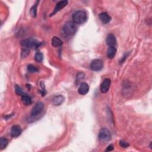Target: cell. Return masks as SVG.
<instances>
[{"mask_svg":"<svg viewBox=\"0 0 152 152\" xmlns=\"http://www.w3.org/2000/svg\"><path fill=\"white\" fill-rule=\"evenodd\" d=\"M73 20L74 23L82 24L87 20L86 13L83 10H79L75 12L73 15Z\"/></svg>","mask_w":152,"mask_h":152,"instance_id":"obj_1","label":"cell"},{"mask_svg":"<svg viewBox=\"0 0 152 152\" xmlns=\"http://www.w3.org/2000/svg\"><path fill=\"white\" fill-rule=\"evenodd\" d=\"M76 30H77V28L75 23L71 21L67 22L63 28V32L66 36H72L74 35Z\"/></svg>","mask_w":152,"mask_h":152,"instance_id":"obj_2","label":"cell"},{"mask_svg":"<svg viewBox=\"0 0 152 152\" xmlns=\"http://www.w3.org/2000/svg\"><path fill=\"white\" fill-rule=\"evenodd\" d=\"M21 45L23 48H26L28 49L30 48L37 49L41 45V43H40L39 42H38L37 40L35 39L29 38L23 40L21 42Z\"/></svg>","mask_w":152,"mask_h":152,"instance_id":"obj_3","label":"cell"},{"mask_svg":"<svg viewBox=\"0 0 152 152\" xmlns=\"http://www.w3.org/2000/svg\"><path fill=\"white\" fill-rule=\"evenodd\" d=\"M111 133L106 128H101L99 132V140L102 143H108L111 140Z\"/></svg>","mask_w":152,"mask_h":152,"instance_id":"obj_4","label":"cell"},{"mask_svg":"<svg viewBox=\"0 0 152 152\" xmlns=\"http://www.w3.org/2000/svg\"><path fill=\"white\" fill-rule=\"evenodd\" d=\"M44 109V104L43 103L41 102L36 103L32 109L31 116L33 117L38 116V115H40L42 113Z\"/></svg>","mask_w":152,"mask_h":152,"instance_id":"obj_5","label":"cell"},{"mask_svg":"<svg viewBox=\"0 0 152 152\" xmlns=\"http://www.w3.org/2000/svg\"><path fill=\"white\" fill-rule=\"evenodd\" d=\"M103 67L104 62L102 60H100V59H96V60H93L90 65V69L95 71H100L103 69Z\"/></svg>","mask_w":152,"mask_h":152,"instance_id":"obj_6","label":"cell"},{"mask_svg":"<svg viewBox=\"0 0 152 152\" xmlns=\"http://www.w3.org/2000/svg\"><path fill=\"white\" fill-rule=\"evenodd\" d=\"M67 4H68V1H65V0H64V1H59L55 8H54V10L53 11V12L52 13H50V14L49 15L50 17H52L54 15H55L56 13H58V11H60L61 10H62L63 8H64L65 6L67 5Z\"/></svg>","mask_w":152,"mask_h":152,"instance_id":"obj_7","label":"cell"},{"mask_svg":"<svg viewBox=\"0 0 152 152\" xmlns=\"http://www.w3.org/2000/svg\"><path fill=\"white\" fill-rule=\"evenodd\" d=\"M111 81L109 79H105L103 82L100 85V91L102 93H106V92L109 90V87L111 86Z\"/></svg>","mask_w":152,"mask_h":152,"instance_id":"obj_8","label":"cell"},{"mask_svg":"<svg viewBox=\"0 0 152 152\" xmlns=\"http://www.w3.org/2000/svg\"><path fill=\"white\" fill-rule=\"evenodd\" d=\"M22 132V130L20 126L15 125L12 126L11 130V135L13 137H17L20 136Z\"/></svg>","mask_w":152,"mask_h":152,"instance_id":"obj_9","label":"cell"},{"mask_svg":"<svg viewBox=\"0 0 152 152\" xmlns=\"http://www.w3.org/2000/svg\"><path fill=\"white\" fill-rule=\"evenodd\" d=\"M89 86L86 83H81L79 88V93L81 95H85L89 92Z\"/></svg>","mask_w":152,"mask_h":152,"instance_id":"obj_10","label":"cell"},{"mask_svg":"<svg viewBox=\"0 0 152 152\" xmlns=\"http://www.w3.org/2000/svg\"><path fill=\"white\" fill-rule=\"evenodd\" d=\"M99 19L104 24H108L111 20V16L109 15L106 12H103L101 13L99 15Z\"/></svg>","mask_w":152,"mask_h":152,"instance_id":"obj_11","label":"cell"},{"mask_svg":"<svg viewBox=\"0 0 152 152\" xmlns=\"http://www.w3.org/2000/svg\"><path fill=\"white\" fill-rule=\"evenodd\" d=\"M106 44L109 46H114L116 44V40L115 38V36L113 34H109L108 35L106 38Z\"/></svg>","mask_w":152,"mask_h":152,"instance_id":"obj_12","label":"cell"},{"mask_svg":"<svg viewBox=\"0 0 152 152\" xmlns=\"http://www.w3.org/2000/svg\"><path fill=\"white\" fill-rule=\"evenodd\" d=\"M65 100V98L63 95H58L54 98L53 99V104L55 106H60Z\"/></svg>","mask_w":152,"mask_h":152,"instance_id":"obj_13","label":"cell"},{"mask_svg":"<svg viewBox=\"0 0 152 152\" xmlns=\"http://www.w3.org/2000/svg\"><path fill=\"white\" fill-rule=\"evenodd\" d=\"M116 54V48L114 46L109 47L107 50V56L109 59H112Z\"/></svg>","mask_w":152,"mask_h":152,"instance_id":"obj_14","label":"cell"},{"mask_svg":"<svg viewBox=\"0 0 152 152\" xmlns=\"http://www.w3.org/2000/svg\"><path fill=\"white\" fill-rule=\"evenodd\" d=\"M51 43L52 45L55 48H58V47H60L63 45V41L61 40L60 38H59L58 37H54L51 40Z\"/></svg>","mask_w":152,"mask_h":152,"instance_id":"obj_15","label":"cell"},{"mask_svg":"<svg viewBox=\"0 0 152 152\" xmlns=\"http://www.w3.org/2000/svg\"><path fill=\"white\" fill-rule=\"evenodd\" d=\"M22 101L23 104L26 106L30 105L32 104L31 98L29 96L25 95V94L22 96Z\"/></svg>","mask_w":152,"mask_h":152,"instance_id":"obj_16","label":"cell"},{"mask_svg":"<svg viewBox=\"0 0 152 152\" xmlns=\"http://www.w3.org/2000/svg\"><path fill=\"white\" fill-rule=\"evenodd\" d=\"M38 3L39 2L37 1L35 4H34L32 6V7L31 8V9H30V14L33 17H36V16L37 15V6H38Z\"/></svg>","mask_w":152,"mask_h":152,"instance_id":"obj_17","label":"cell"},{"mask_svg":"<svg viewBox=\"0 0 152 152\" xmlns=\"http://www.w3.org/2000/svg\"><path fill=\"white\" fill-rule=\"evenodd\" d=\"M8 141L7 139L4 137H1L0 139V148L1 149H3L5 148L8 145Z\"/></svg>","mask_w":152,"mask_h":152,"instance_id":"obj_18","label":"cell"},{"mask_svg":"<svg viewBox=\"0 0 152 152\" xmlns=\"http://www.w3.org/2000/svg\"><path fill=\"white\" fill-rule=\"evenodd\" d=\"M30 54V49L28 48H23L21 52V58H24L27 57Z\"/></svg>","mask_w":152,"mask_h":152,"instance_id":"obj_19","label":"cell"},{"mask_svg":"<svg viewBox=\"0 0 152 152\" xmlns=\"http://www.w3.org/2000/svg\"><path fill=\"white\" fill-rule=\"evenodd\" d=\"M28 70L30 73H33L38 71V69L36 68V67L35 65L32 64H30L28 66Z\"/></svg>","mask_w":152,"mask_h":152,"instance_id":"obj_20","label":"cell"},{"mask_svg":"<svg viewBox=\"0 0 152 152\" xmlns=\"http://www.w3.org/2000/svg\"><path fill=\"white\" fill-rule=\"evenodd\" d=\"M15 93L17 94L18 95H24V93L23 92V89H22V87L18 85H15Z\"/></svg>","mask_w":152,"mask_h":152,"instance_id":"obj_21","label":"cell"},{"mask_svg":"<svg viewBox=\"0 0 152 152\" xmlns=\"http://www.w3.org/2000/svg\"><path fill=\"white\" fill-rule=\"evenodd\" d=\"M35 59L38 63L42 62V60H43V54L41 52H37L35 56Z\"/></svg>","mask_w":152,"mask_h":152,"instance_id":"obj_22","label":"cell"},{"mask_svg":"<svg viewBox=\"0 0 152 152\" xmlns=\"http://www.w3.org/2000/svg\"><path fill=\"white\" fill-rule=\"evenodd\" d=\"M120 145L122 147H124V148H126L129 146L128 143L123 141V140H121L120 141Z\"/></svg>","mask_w":152,"mask_h":152,"instance_id":"obj_23","label":"cell"},{"mask_svg":"<svg viewBox=\"0 0 152 152\" xmlns=\"http://www.w3.org/2000/svg\"><path fill=\"white\" fill-rule=\"evenodd\" d=\"M114 150V146H113V145H109L108 147H107V149H106V150H105L106 151H112V150Z\"/></svg>","mask_w":152,"mask_h":152,"instance_id":"obj_24","label":"cell"}]
</instances>
